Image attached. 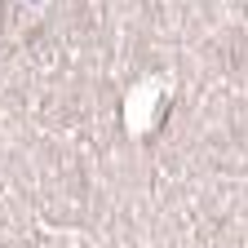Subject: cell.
Returning <instances> with one entry per match:
<instances>
[]
</instances>
